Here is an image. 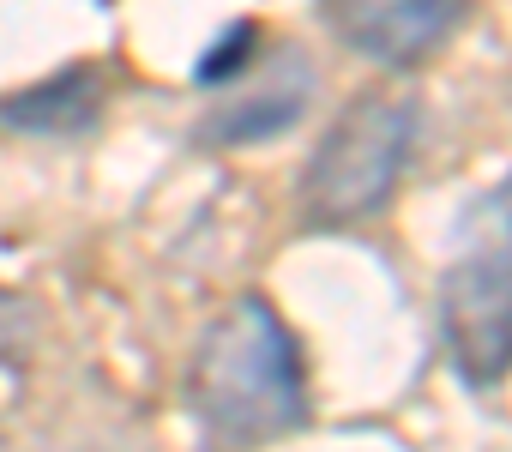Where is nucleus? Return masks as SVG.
<instances>
[{"mask_svg": "<svg viewBox=\"0 0 512 452\" xmlns=\"http://www.w3.org/2000/svg\"><path fill=\"white\" fill-rule=\"evenodd\" d=\"M187 404L223 446H272L308 422L302 344L266 296H235L199 332Z\"/></svg>", "mask_w": 512, "mask_h": 452, "instance_id": "f257e3e1", "label": "nucleus"}, {"mask_svg": "<svg viewBox=\"0 0 512 452\" xmlns=\"http://www.w3.org/2000/svg\"><path fill=\"white\" fill-rule=\"evenodd\" d=\"M440 338L464 386L512 374V175L458 217V254L440 278Z\"/></svg>", "mask_w": 512, "mask_h": 452, "instance_id": "f03ea898", "label": "nucleus"}, {"mask_svg": "<svg viewBox=\"0 0 512 452\" xmlns=\"http://www.w3.org/2000/svg\"><path fill=\"white\" fill-rule=\"evenodd\" d=\"M416 103L410 97H386V91H362L314 145L308 169H302V211L314 230H350V223L374 217L410 163L416 145Z\"/></svg>", "mask_w": 512, "mask_h": 452, "instance_id": "7ed1b4c3", "label": "nucleus"}, {"mask_svg": "<svg viewBox=\"0 0 512 452\" xmlns=\"http://www.w3.org/2000/svg\"><path fill=\"white\" fill-rule=\"evenodd\" d=\"M458 0H326V25L380 67H416L440 49Z\"/></svg>", "mask_w": 512, "mask_h": 452, "instance_id": "20e7f679", "label": "nucleus"}, {"mask_svg": "<svg viewBox=\"0 0 512 452\" xmlns=\"http://www.w3.org/2000/svg\"><path fill=\"white\" fill-rule=\"evenodd\" d=\"M308 97H314V73L302 61H290V73L278 67L272 79H260L247 97H229L205 121V139L211 145H260V139H278V133H290L302 121Z\"/></svg>", "mask_w": 512, "mask_h": 452, "instance_id": "39448f33", "label": "nucleus"}, {"mask_svg": "<svg viewBox=\"0 0 512 452\" xmlns=\"http://www.w3.org/2000/svg\"><path fill=\"white\" fill-rule=\"evenodd\" d=\"M0 121L19 127V133H43V139L79 133V127L97 121V79L85 67H73V73H61L49 85H31L13 103H0Z\"/></svg>", "mask_w": 512, "mask_h": 452, "instance_id": "423d86ee", "label": "nucleus"}, {"mask_svg": "<svg viewBox=\"0 0 512 452\" xmlns=\"http://www.w3.org/2000/svg\"><path fill=\"white\" fill-rule=\"evenodd\" d=\"M253 25H235V31H223L217 43H211V55H199V67H193V79L199 85H223L229 73H241L247 61H253Z\"/></svg>", "mask_w": 512, "mask_h": 452, "instance_id": "0eeeda50", "label": "nucleus"}]
</instances>
